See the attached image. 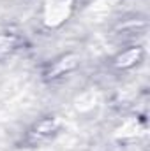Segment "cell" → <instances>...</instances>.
<instances>
[{
  "instance_id": "cell-1",
  "label": "cell",
  "mask_w": 150,
  "mask_h": 151,
  "mask_svg": "<svg viewBox=\"0 0 150 151\" xmlns=\"http://www.w3.org/2000/svg\"><path fill=\"white\" fill-rule=\"evenodd\" d=\"M58 130H60V119H58L57 116H48V118L39 119L37 123L28 130V139L36 144V142H41V141L50 139V137L55 135Z\"/></svg>"
},
{
  "instance_id": "cell-2",
  "label": "cell",
  "mask_w": 150,
  "mask_h": 151,
  "mask_svg": "<svg viewBox=\"0 0 150 151\" xmlns=\"http://www.w3.org/2000/svg\"><path fill=\"white\" fill-rule=\"evenodd\" d=\"M141 58V49L140 47H129L125 51H122L117 58H115V65L117 67H122V69H127V67H133L140 62Z\"/></svg>"
}]
</instances>
